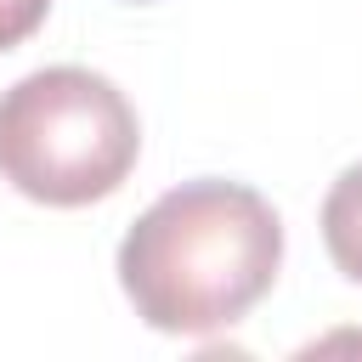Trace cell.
<instances>
[{
    "label": "cell",
    "mask_w": 362,
    "mask_h": 362,
    "mask_svg": "<svg viewBox=\"0 0 362 362\" xmlns=\"http://www.w3.org/2000/svg\"><path fill=\"white\" fill-rule=\"evenodd\" d=\"M283 266L277 209L243 181L170 187L119 243V288L158 334H215L243 322Z\"/></svg>",
    "instance_id": "1"
},
{
    "label": "cell",
    "mask_w": 362,
    "mask_h": 362,
    "mask_svg": "<svg viewBox=\"0 0 362 362\" xmlns=\"http://www.w3.org/2000/svg\"><path fill=\"white\" fill-rule=\"evenodd\" d=\"M141 153L124 90L90 68H40L0 90V175L51 209L107 198Z\"/></svg>",
    "instance_id": "2"
},
{
    "label": "cell",
    "mask_w": 362,
    "mask_h": 362,
    "mask_svg": "<svg viewBox=\"0 0 362 362\" xmlns=\"http://www.w3.org/2000/svg\"><path fill=\"white\" fill-rule=\"evenodd\" d=\"M322 243H328V260L362 283V164H351L328 198H322Z\"/></svg>",
    "instance_id": "3"
},
{
    "label": "cell",
    "mask_w": 362,
    "mask_h": 362,
    "mask_svg": "<svg viewBox=\"0 0 362 362\" xmlns=\"http://www.w3.org/2000/svg\"><path fill=\"white\" fill-rule=\"evenodd\" d=\"M45 11H51V0H0V51L23 45L45 23Z\"/></svg>",
    "instance_id": "4"
}]
</instances>
